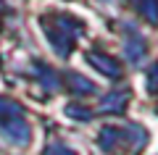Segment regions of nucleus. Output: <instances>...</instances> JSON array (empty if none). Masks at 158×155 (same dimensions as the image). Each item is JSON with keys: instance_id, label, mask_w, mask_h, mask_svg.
Returning <instances> with one entry per match:
<instances>
[{"instance_id": "obj_1", "label": "nucleus", "mask_w": 158, "mask_h": 155, "mask_svg": "<svg viewBox=\"0 0 158 155\" xmlns=\"http://www.w3.org/2000/svg\"><path fill=\"white\" fill-rule=\"evenodd\" d=\"M3 134H6L13 145H27L29 126H27V121H21V118H8V121L3 124Z\"/></svg>"}, {"instance_id": "obj_2", "label": "nucleus", "mask_w": 158, "mask_h": 155, "mask_svg": "<svg viewBox=\"0 0 158 155\" xmlns=\"http://www.w3.org/2000/svg\"><path fill=\"white\" fill-rule=\"evenodd\" d=\"M87 63H90V66H95L98 71L108 74V76H118V74H121L116 63H113L108 55H100V53H90V55H87Z\"/></svg>"}, {"instance_id": "obj_3", "label": "nucleus", "mask_w": 158, "mask_h": 155, "mask_svg": "<svg viewBox=\"0 0 158 155\" xmlns=\"http://www.w3.org/2000/svg\"><path fill=\"white\" fill-rule=\"evenodd\" d=\"M69 89L71 92H82V95H90V92H95V84L90 82V79H85V76H79V74H69Z\"/></svg>"}, {"instance_id": "obj_4", "label": "nucleus", "mask_w": 158, "mask_h": 155, "mask_svg": "<svg viewBox=\"0 0 158 155\" xmlns=\"http://www.w3.org/2000/svg\"><path fill=\"white\" fill-rule=\"evenodd\" d=\"M21 116V108L11 100H3L0 97V121H8V118H19Z\"/></svg>"}, {"instance_id": "obj_5", "label": "nucleus", "mask_w": 158, "mask_h": 155, "mask_svg": "<svg viewBox=\"0 0 158 155\" xmlns=\"http://www.w3.org/2000/svg\"><path fill=\"white\" fill-rule=\"evenodd\" d=\"M37 68H40V82L45 84L48 89H56V87H58V79H56V74H53L50 68H45L42 63H37Z\"/></svg>"}, {"instance_id": "obj_6", "label": "nucleus", "mask_w": 158, "mask_h": 155, "mask_svg": "<svg viewBox=\"0 0 158 155\" xmlns=\"http://www.w3.org/2000/svg\"><path fill=\"white\" fill-rule=\"evenodd\" d=\"M127 95H111V97H106V103H103V111H121V108L127 105Z\"/></svg>"}, {"instance_id": "obj_7", "label": "nucleus", "mask_w": 158, "mask_h": 155, "mask_svg": "<svg viewBox=\"0 0 158 155\" xmlns=\"http://www.w3.org/2000/svg\"><path fill=\"white\" fill-rule=\"evenodd\" d=\"M66 116L79 118V121H90V108H82V105H66Z\"/></svg>"}, {"instance_id": "obj_8", "label": "nucleus", "mask_w": 158, "mask_h": 155, "mask_svg": "<svg viewBox=\"0 0 158 155\" xmlns=\"http://www.w3.org/2000/svg\"><path fill=\"white\" fill-rule=\"evenodd\" d=\"M45 155H74V150H69L66 145H61V142H53V145L45 147Z\"/></svg>"}]
</instances>
